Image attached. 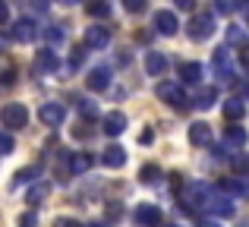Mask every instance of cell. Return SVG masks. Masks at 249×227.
I'll use <instances>...</instances> for the list:
<instances>
[{
  "mask_svg": "<svg viewBox=\"0 0 249 227\" xmlns=\"http://www.w3.org/2000/svg\"><path fill=\"white\" fill-rule=\"evenodd\" d=\"M0 123H3L6 129H22L25 123H29V111H25L22 105H3V111H0Z\"/></svg>",
  "mask_w": 249,
  "mask_h": 227,
  "instance_id": "6da1fadb",
  "label": "cell"
},
{
  "mask_svg": "<svg viewBox=\"0 0 249 227\" xmlns=\"http://www.w3.org/2000/svg\"><path fill=\"white\" fill-rule=\"evenodd\" d=\"M158 98L164 101V105L177 107V111H183V107L189 105V98L183 95V88H180V86H174V82H161V86H158Z\"/></svg>",
  "mask_w": 249,
  "mask_h": 227,
  "instance_id": "7a4b0ae2",
  "label": "cell"
},
{
  "mask_svg": "<svg viewBox=\"0 0 249 227\" xmlns=\"http://www.w3.org/2000/svg\"><path fill=\"white\" fill-rule=\"evenodd\" d=\"M212 35H214V19L208 16V13H199V16L189 22V38H193V41H208Z\"/></svg>",
  "mask_w": 249,
  "mask_h": 227,
  "instance_id": "3957f363",
  "label": "cell"
},
{
  "mask_svg": "<svg viewBox=\"0 0 249 227\" xmlns=\"http://www.w3.org/2000/svg\"><path fill=\"white\" fill-rule=\"evenodd\" d=\"M212 67H214V73H218L221 82H233V76H237V73H233V67H231V51H227V48L214 51Z\"/></svg>",
  "mask_w": 249,
  "mask_h": 227,
  "instance_id": "277c9868",
  "label": "cell"
},
{
  "mask_svg": "<svg viewBox=\"0 0 249 227\" xmlns=\"http://www.w3.org/2000/svg\"><path fill=\"white\" fill-rule=\"evenodd\" d=\"M44 126H60L63 120H67V107L57 105V101H48V105H41V111H38Z\"/></svg>",
  "mask_w": 249,
  "mask_h": 227,
  "instance_id": "5b68a950",
  "label": "cell"
},
{
  "mask_svg": "<svg viewBox=\"0 0 249 227\" xmlns=\"http://www.w3.org/2000/svg\"><path fill=\"white\" fill-rule=\"evenodd\" d=\"M107 41H110V32L104 25H89L85 29V51H101L107 48Z\"/></svg>",
  "mask_w": 249,
  "mask_h": 227,
  "instance_id": "8992f818",
  "label": "cell"
},
{
  "mask_svg": "<svg viewBox=\"0 0 249 227\" xmlns=\"http://www.w3.org/2000/svg\"><path fill=\"white\" fill-rule=\"evenodd\" d=\"M35 35H38V25L32 22V19H16L13 29H10L13 41H35Z\"/></svg>",
  "mask_w": 249,
  "mask_h": 227,
  "instance_id": "52a82bcc",
  "label": "cell"
},
{
  "mask_svg": "<svg viewBox=\"0 0 249 227\" xmlns=\"http://www.w3.org/2000/svg\"><path fill=\"white\" fill-rule=\"evenodd\" d=\"M155 29H158L161 35H177V32H180V19L170 10H158L155 13Z\"/></svg>",
  "mask_w": 249,
  "mask_h": 227,
  "instance_id": "ba28073f",
  "label": "cell"
},
{
  "mask_svg": "<svg viewBox=\"0 0 249 227\" xmlns=\"http://www.w3.org/2000/svg\"><path fill=\"white\" fill-rule=\"evenodd\" d=\"M136 224L139 227H158L161 224V209H155V205H139V209H136Z\"/></svg>",
  "mask_w": 249,
  "mask_h": 227,
  "instance_id": "9c48e42d",
  "label": "cell"
},
{
  "mask_svg": "<svg viewBox=\"0 0 249 227\" xmlns=\"http://www.w3.org/2000/svg\"><path fill=\"white\" fill-rule=\"evenodd\" d=\"M85 86L91 88V92H104V88L110 86V70L107 67H98L89 73V79H85Z\"/></svg>",
  "mask_w": 249,
  "mask_h": 227,
  "instance_id": "30bf717a",
  "label": "cell"
},
{
  "mask_svg": "<svg viewBox=\"0 0 249 227\" xmlns=\"http://www.w3.org/2000/svg\"><path fill=\"white\" fill-rule=\"evenodd\" d=\"M101 126H104V133H107V136H120L123 129H126V117H123V111H110L101 120Z\"/></svg>",
  "mask_w": 249,
  "mask_h": 227,
  "instance_id": "8fae6325",
  "label": "cell"
},
{
  "mask_svg": "<svg viewBox=\"0 0 249 227\" xmlns=\"http://www.w3.org/2000/svg\"><path fill=\"white\" fill-rule=\"evenodd\" d=\"M101 164L104 167H123L126 164V152H123L120 145H107L101 152Z\"/></svg>",
  "mask_w": 249,
  "mask_h": 227,
  "instance_id": "7c38bea8",
  "label": "cell"
},
{
  "mask_svg": "<svg viewBox=\"0 0 249 227\" xmlns=\"http://www.w3.org/2000/svg\"><path fill=\"white\" fill-rule=\"evenodd\" d=\"M189 142L193 145H212V126L208 123H193L189 126Z\"/></svg>",
  "mask_w": 249,
  "mask_h": 227,
  "instance_id": "4fadbf2b",
  "label": "cell"
},
{
  "mask_svg": "<svg viewBox=\"0 0 249 227\" xmlns=\"http://www.w3.org/2000/svg\"><path fill=\"white\" fill-rule=\"evenodd\" d=\"M35 70L38 73H54L57 70V54L54 51H38L35 54Z\"/></svg>",
  "mask_w": 249,
  "mask_h": 227,
  "instance_id": "5bb4252c",
  "label": "cell"
},
{
  "mask_svg": "<svg viewBox=\"0 0 249 227\" xmlns=\"http://www.w3.org/2000/svg\"><path fill=\"white\" fill-rule=\"evenodd\" d=\"M145 70H148V76H161L167 70V57L164 54H158V51H148V57H145Z\"/></svg>",
  "mask_w": 249,
  "mask_h": 227,
  "instance_id": "9a60e30c",
  "label": "cell"
},
{
  "mask_svg": "<svg viewBox=\"0 0 249 227\" xmlns=\"http://www.w3.org/2000/svg\"><path fill=\"white\" fill-rule=\"evenodd\" d=\"M205 209L212 211V215H218V218H231L233 215V202L231 199H208Z\"/></svg>",
  "mask_w": 249,
  "mask_h": 227,
  "instance_id": "2e32d148",
  "label": "cell"
},
{
  "mask_svg": "<svg viewBox=\"0 0 249 227\" xmlns=\"http://www.w3.org/2000/svg\"><path fill=\"white\" fill-rule=\"evenodd\" d=\"M214 101H218V92H214V88H199V92H196V98H193V105L196 107H202V111H208V107L214 105Z\"/></svg>",
  "mask_w": 249,
  "mask_h": 227,
  "instance_id": "e0dca14e",
  "label": "cell"
},
{
  "mask_svg": "<svg viewBox=\"0 0 249 227\" xmlns=\"http://www.w3.org/2000/svg\"><path fill=\"white\" fill-rule=\"evenodd\" d=\"M243 114H246L243 98H227V101H224V117H227V120H240Z\"/></svg>",
  "mask_w": 249,
  "mask_h": 227,
  "instance_id": "ac0fdd59",
  "label": "cell"
},
{
  "mask_svg": "<svg viewBox=\"0 0 249 227\" xmlns=\"http://www.w3.org/2000/svg\"><path fill=\"white\" fill-rule=\"evenodd\" d=\"M48 192H51V186H48V183H38V186H32V190H29L25 202H29V205H41L44 199H48Z\"/></svg>",
  "mask_w": 249,
  "mask_h": 227,
  "instance_id": "d6986e66",
  "label": "cell"
},
{
  "mask_svg": "<svg viewBox=\"0 0 249 227\" xmlns=\"http://www.w3.org/2000/svg\"><path fill=\"white\" fill-rule=\"evenodd\" d=\"M180 79L183 82H199L202 79V67L199 63H183L180 67Z\"/></svg>",
  "mask_w": 249,
  "mask_h": 227,
  "instance_id": "ffe728a7",
  "label": "cell"
},
{
  "mask_svg": "<svg viewBox=\"0 0 249 227\" xmlns=\"http://www.w3.org/2000/svg\"><path fill=\"white\" fill-rule=\"evenodd\" d=\"M158 177H161V167H158V164H145V167L139 171V180H142V183H155Z\"/></svg>",
  "mask_w": 249,
  "mask_h": 227,
  "instance_id": "44dd1931",
  "label": "cell"
},
{
  "mask_svg": "<svg viewBox=\"0 0 249 227\" xmlns=\"http://www.w3.org/2000/svg\"><path fill=\"white\" fill-rule=\"evenodd\" d=\"M91 167V155H76L73 161H70V171L73 174H82V171H89Z\"/></svg>",
  "mask_w": 249,
  "mask_h": 227,
  "instance_id": "7402d4cb",
  "label": "cell"
},
{
  "mask_svg": "<svg viewBox=\"0 0 249 227\" xmlns=\"http://www.w3.org/2000/svg\"><path fill=\"white\" fill-rule=\"evenodd\" d=\"M107 13H110L107 0H91L89 3V16H107Z\"/></svg>",
  "mask_w": 249,
  "mask_h": 227,
  "instance_id": "603a6c76",
  "label": "cell"
},
{
  "mask_svg": "<svg viewBox=\"0 0 249 227\" xmlns=\"http://www.w3.org/2000/svg\"><path fill=\"white\" fill-rule=\"evenodd\" d=\"M227 139H231L233 145H243L246 142V129L243 126H227Z\"/></svg>",
  "mask_w": 249,
  "mask_h": 227,
  "instance_id": "cb8c5ba5",
  "label": "cell"
},
{
  "mask_svg": "<svg viewBox=\"0 0 249 227\" xmlns=\"http://www.w3.org/2000/svg\"><path fill=\"white\" fill-rule=\"evenodd\" d=\"M221 190H231V192H237V196H243L246 183H243V180H221Z\"/></svg>",
  "mask_w": 249,
  "mask_h": 227,
  "instance_id": "d4e9b609",
  "label": "cell"
},
{
  "mask_svg": "<svg viewBox=\"0 0 249 227\" xmlns=\"http://www.w3.org/2000/svg\"><path fill=\"white\" fill-rule=\"evenodd\" d=\"M76 107H79V114H82V117H95V114H98V105H95V101H85V98H82Z\"/></svg>",
  "mask_w": 249,
  "mask_h": 227,
  "instance_id": "484cf974",
  "label": "cell"
},
{
  "mask_svg": "<svg viewBox=\"0 0 249 227\" xmlns=\"http://www.w3.org/2000/svg\"><path fill=\"white\" fill-rule=\"evenodd\" d=\"M38 167H25V171H16V183H29V180H35Z\"/></svg>",
  "mask_w": 249,
  "mask_h": 227,
  "instance_id": "4316f807",
  "label": "cell"
},
{
  "mask_svg": "<svg viewBox=\"0 0 249 227\" xmlns=\"http://www.w3.org/2000/svg\"><path fill=\"white\" fill-rule=\"evenodd\" d=\"M237 6H240V3H233V0H214V10L224 13V16H227V13H233Z\"/></svg>",
  "mask_w": 249,
  "mask_h": 227,
  "instance_id": "83f0119b",
  "label": "cell"
},
{
  "mask_svg": "<svg viewBox=\"0 0 249 227\" xmlns=\"http://www.w3.org/2000/svg\"><path fill=\"white\" fill-rule=\"evenodd\" d=\"M123 6H126L129 13H142L148 6V0H123Z\"/></svg>",
  "mask_w": 249,
  "mask_h": 227,
  "instance_id": "f1b7e54d",
  "label": "cell"
},
{
  "mask_svg": "<svg viewBox=\"0 0 249 227\" xmlns=\"http://www.w3.org/2000/svg\"><path fill=\"white\" fill-rule=\"evenodd\" d=\"M10 152H13V136L0 133V155H10Z\"/></svg>",
  "mask_w": 249,
  "mask_h": 227,
  "instance_id": "f546056e",
  "label": "cell"
},
{
  "mask_svg": "<svg viewBox=\"0 0 249 227\" xmlns=\"http://www.w3.org/2000/svg\"><path fill=\"white\" fill-rule=\"evenodd\" d=\"M85 57V48H73V54H70V67H79Z\"/></svg>",
  "mask_w": 249,
  "mask_h": 227,
  "instance_id": "4dcf8cb0",
  "label": "cell"
},
{
  "mask_svg": "<svg viewBox=\"0 0 249 227\" xmlns=\"http://www.w3.org/2000/svg\"><path fill=\"white\" fill-rule=\"evenodd\" d=\"M35 221H38V218H35V211H25V215L19 218V227H35Z\"/></svg>",
  "mask_w": 249,
  "mask_h": 227,
  "instance_id": "1f68e13d",
  "label": "cell"
},
{
  "mask_svg": "<svg viewBox=\"0 0 249 227\" xmlns=\"http://www.w3.org/2000/svg\"><path fill=\"white\" fill-rule=\"evenodd\" d=\"M44 38H48L51 44H57V41H60L63 35H60V29H48V32H44Z\"/></svg>",
  "mask_w": 249,
  "mask_h": 227,
  "instance_id": "d6a6232c",
  "label": "cell"
},
{
  "mask_svg": "<svg viewBox=\"0 0 249 227\" xmlns=\"http://www.w3.org/2000/svg\"><path fill=\"white\" fill-rule=\"evenodd\" d=\"M10 19V6H6V0H0V25Z\"/></svg>",
  "mask_w": 249,
  "mask_h": 227,
  "instance_id": "836d02e7",
  "label": "cell"
},
{
  "mask_svg": "<svg viewBox=\"0 0 249 227\" xmlns=\"http://www.w3.org/2000/svg\"><path fill=\"white\" fill-rule=\"evenodd\" d=\"M231 41H233V44L243 41V29H240V25H233V29H231Z\"/></svg>",
  "mask_w": 249,
  "mask_h": 227,
  "instance_id": "e575fe53",
  "label": "cell"
},
{
  "mask_svg": "<svg viewBox=\"0 0 249 227\" xmlns=\"http://www.w3.org/2000/svg\"><path fill=\"white\" fill-rule=\"evenodd\" d=\"M174 3L180 6V10H193V3H196V0H174Z\"/></svg>",
  "mask_w": 249,
  "mask_h": 227,
  "instance_id": "d590c367",
  "label": "cell"
},
{
  "mask_svg": "<svg viewBox=\"0 0 249 227\" xmlns=\"http://www.w3.org/2000/svg\"><path fill=\"white\" fill-rule=\"evenodd\" d=\"M57 227H82V224H76V221H70V218H60V221H57Z\"/></svg>",
  "mask_w": 249,
  "mask_h": 227,
  "instance_id": "8d00e7d4",
  "label": "cell"
},
{
  "mask_svg": "<svg viewBox=\"0 0 249 227\" xmlns=\"http://www.w3.org/2000/svg\"><path fill=\"white\" fill-rule=\"evenodd\" d=\"M152 139H155V133H152V129H145V133L139 136V142H145V145H148V142H152Z\"/></svg>",
  "mask_w": 249,
  "mask_h": 227,
  "instance_id": "74e56055",
  "label": "cell"
},
{
  "mask_svg": "<svg viewBox=\"0 0 249 227\" xmlns=\"http://www.w3.org/2000/svg\"><path fill=\"white\" fill-rule=\"evenodd\" d=\"M180 177H183V174H170V186H183Z\"/></svg>",
  "mask_w": 249,
  "mask_h": 227,
  "instance_id": "f35d334b",
  "label": "cell"
},
{
  "mask_svg": "<svg viewBox=\"0 0 249 227\" xmlns=\"http://www.w3.org/2000/svg\"><path fill=\"white\" fill-rule=\"evenodd\" d=\"M32 6H38V10H48V0H32Z\"/></svg>",
  "mask_w": 249,
  "mask_h": 227,
  "instance_id": "ab89813d",
  "label": "cell"
},
{
  "mask_svg": "<svg viewBox=\"0 0 249 227\" xmlns=\"http://www.w3.org/2000/svg\"><path fill=\"white\" fill-rule=\"evenodd\" d=\"M6 44H10V38H6V35H0V51H6Z\"/></svg>",
  "mask_w": 249,
  "mask_h": 227,
  "instance_id": "60d3db41",
  "label": "cell"
},
{
  "mask_svg": "<svg viewBox=\"0 0 249 227\" xmlns=\"http://www.w3.org/2000/svg\"><path fill=\"white\" fill-rule=\"evenodd\" d=\"M60 3H76V0H60Z\"/></svg>",
  "mask_w": 249,
  "mask_h": 227,
  "instance_id": "b9f144b4",
  "label": "cell"
},
{
  "mask_svg": "<svg viewBox=\"0 0 249 227\" xmlns=\"http://www.w3.org/2000/svg\"><path fill=\"white\" fill-rule=\"evenodd\" d=\"M91 227H104V224H91Z\"/></svg>",
  "mask_w": 249,
  "mask_h": 227,
  "instance_id": "7bdbcfd3",
  "label": "cell"
}]
</instances>
